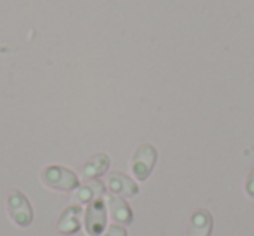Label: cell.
Returning <instances> with one entry per match:
<instances>
[{
    "instance_id": "6da1fadb",
    "label": "cell",
    "mask_w": 254,
    "mask_h": 236,
    "mask_svg": "<svg viewBox=\"0 0 254 236\" xmlns=\"http://www.w3.org/2000/svg\"><path fill=\"white\" fill-rule=\"evenodd\" d=\"M42 181L53 189L60 191H73L78 186V177L66 167L51 165L42 172Z\"/></svg>"
},
{
    "instance_id": "7a4b0ae2",
    "label": "cell",
    "mask_w": 254,
    "mask_h": 236,
    "mask_svg": "<svg viewBox=\"0 0 254 236\" xmlns=\"http://www.w3.org/2000/svg\"><path fill=\"white\" fill-rule=\"evenodd\" d=\"M157 162V149L152 144H141L132 155L131 169L138 181H146Z\"/></svg>"
},
{
    "instance_id": "3957f363",
    "label": "cell",
    "mask_w": 254,
    "mask_h": 236,
    "mask_svg": "<svg viewBox=\"0 0 254 236\" xmlns=\"http://www.w3.org/2000/svg\"><path fill=\"white\" fill-rule=\"evenodd\" d=\"M7 208H9V215H11L12 222L21 228L32 224L33 221V212H32V203L30 200L21 193V191H16L9 196L7 201Z\"/></svg>"
},
{
    "instance_id": "277c9868",
    "label": "cell",
    "mask_w": 254,
    "mask_h": 236,
    "mask_svg": "<svg viewBox=\"0 0 254 236\" xmlns=\"http://www.w3.org/2000/svg\"><path fill=\"white\" fill-rule=\"evenodd\" d=\"M105 221H106V215H105V207L99 200H96L94 203L89 207L87 210V231L91 236H98L99 233L103 231L105 228Z\"/></svg>"
},
{
    "instance_id": "5b68a950",
    "label": "cell",
    "mask_w": 254,
    "mask_h": 236,
    "mask_svg": "<svg viewBox=\"0 0 254 236\" xmlns=\"http://www.w3.org/2000/svg\"><path fill=\"white\" fill-rule=\"evenodd\" d=\"M212 217L207 210H198L193 214L190 222V236H211Z\"/></svg>"
},
{
    "instance_id": "8992f818",
    "label": "cell",
    "mask_w": 254,
    "mask_h": 236,
    "mask_svg": "<svg viewBox=\"0 0 254 236\" xmlns=\"http://www.w3.org/2000/svg\"><path fill=\"white\" fill-rule=\"evenodd\" d=\"M110 189L113 193H120L124 196H132V194L138 193V188L132 181H129L122 174H113V177L110 179Z\"/></svg>"
},
{
    "instance_id": "52a82bcc",
    "label": "cell",
    "mask_w": 254,
    "mask_h": 236,
    "mask_svg": "<svg viewBox=\"0 0 254 236\" xmlns=\"http://www.w3.org/2000/svg\"><path fill=\"white\" fill-rule=\"evenodd\" d=\"M110 205H112V214L117 221L131 222V210H129V207H127L122 200H119V198H112V200H110Z\"/></svg>"
},
{
    "instance_id": "ba28073f",
    "label": "cell",
    "mask_w": 254,
    "mask_h": 236,
    "mask_svg": "<svg viewBox=\"0 0 254 236\" xmlns=\"http://www.w3.org/2000/svg\"><path fill=\"white\" fill-rule=\"evenodd\" d=\"M98 162H99V155H96L94 158H91L87 163H85V169H84L85 176H89V177H98V176H101V174L105 172L106 169H108V163H110L108 156H106V158L103 160V162L99 163V165H98Z\"/></svg>"
},
{
    "instance_id": "9c48e42d",
    "label": "cell",
    "mask_w": 254,
    "mask_h": 236,
    "mask_svg": "<svg viewBox=\"0 0 254 236\" xmlns=\"http://www.w3.org/2000/svg\"><path fill=\"white\" fill-rule=\"evenodd\" d=\"M103 236H127V233H126V229L120 228V226H110L108 231Z\"/></svg>"
},
{
    "instance_id": "30bf717a",
    "label": "cell",
    "mask_w": 254,
    "mask_h": 236,
    "mask_svg": "<svg viewBox=\"0 0 254 236\" xmlns=\"http://www.w3.org/2000/svg\"><path fill=\"white\" fill-rule=\"evenodd\" d=\"M246 191L249 196L254 198V169L251 170V174L247 176V181H246Z\"/></svg>"
}]
</instances>
